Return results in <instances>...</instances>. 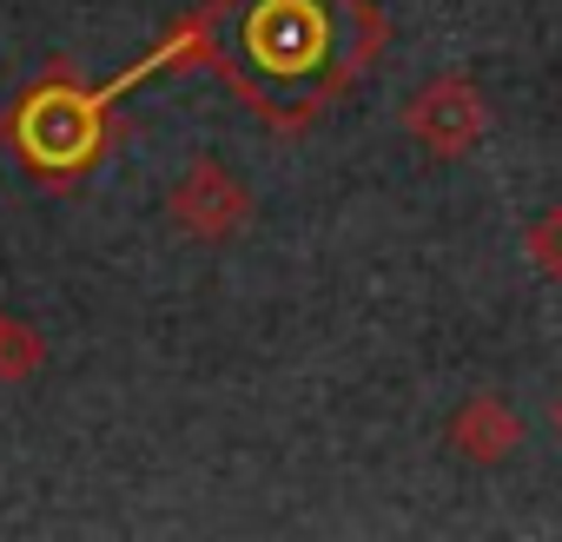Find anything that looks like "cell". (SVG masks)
Listing matches in <instances>:
<instances>
[{
    "label": "cell",
    "instance_id": "cell-4",
    "mask_svg": "<svg viewBox=\"0 0 562 542\" xmlns=\"http://www.w3.org/2000/svg\"><path fill=\"white\" fill-rule=\"evenodd\" d=\"M529 264L549 271V279H562V205H549L542 218H529Z\"/></svg>",
    "mask_w": 562,
    "mask_h": 542
},
{
    "label": "cell",
    "instance_id": "cell-3",
    "mask_svg": "<svg viewBox=\"0 0 562 542\" xmlns=\"http://www.w3.org/2000/svg\"><path fill=\"white\" fill-rule=\"evenodd\" d=\"M179 218H186L199 238H225V232L245 218V192H238V179L218 172V166L186 172V185H179Z\"/></svg>",
    "mask_w": 562,
    "mask_h": 542
},
{
    "label": "cell",
    "instance_id": "cell-2",
    "mask_svg": "<svg viewBox=\"0 0 562 542\" xmlns=\"http://www.w3.org/2000/svg\"><path fill=\"white\" fill-rule=\"evenodd\" d=\"M516 443H522V417L496 397V391H476V397H463L457 404V417H450V450L463 456V463H503V456H516Z\"/></svg>",
    "mask_w": 562,
    "mask_h": 542
},
{
    "label": "cell",
    "instance_id": "cell-1",
    "mask_svg": "<svg viewBox=\"0 0 562 542\" xmlns=\"http://www.w3.org/2000/svg\"><path fill=\"white\" fill-rule=\"evenodd\" d=\"M404 126H411V139H417L430 159H463V153L483 139V126H490V100L476 93V80L443 74V80H430V87L411 93Z\"/></svg>",
    "mask_w": 562,
    "mask_h": 542
},
{
    "label": "cell",
    "instance_id": "cell-5",
    "mask_svg": "<svg viewBox=\"0 0 562 542\" xmlns=\"http://www.w3.org/2000/svg\"><path fill=\"white\" fill-rule=\"evenodd\" d=\"M555 437H562V397H555Z\"/></svg>",
    "mask_w": 562,
    "mask_h": 542
}]
</instances>
